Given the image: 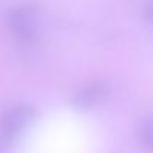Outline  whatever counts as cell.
<instances>
[{
	"label": "cell",
	"mask_w": 153,
	"mask_h": 153,
	"mask_svg": "<svg viewBox=\"0 0 153 153\" xmlns=\"http://www.w3.org/2000/svg\"><path fill=\"white\" fill-rule=\"evenodd\" d=\"M33 117L32 108L17 105L9 108L0 119V153H6L14 140L23 132Z\"/></svg>",
	"instance_id": "6da1fadb"
},
{
	"label": "cell",
	"mask_w": 153,
	"mask_h": 153,
	"mask_svg": "<svg viewBox=\"0 0 153 153\" xmlns=\"http://www.w3.org/2000/svg\"><path fill=\"white\" fill-rule=\"evenodd\" d=\"M9 27L12 35L23 44H33L38 38V20L33 8L18 6L9 14Z\"/></svg>",
	"instance_id": "7a4b0ae2"
},
{
	"label": "cell",
	"mask_w": 153,
	"mask_h": 153,
	"mask_svg": "<svg viewBox=\"0 0 153 153\" xmlns=\"http://www.w3.org/2000/svg\"><path fill=\"white\" fill-rule=\"evenodd\" d=\"M138 141L146 152L153 153V117L141 122L138 128Z\"/></svg>",
	"instance_id": "3957f363"
},
{
	"label": "cell",
	"mask_w": 153,
	"mask_h": 153,
	"mask_svg": "<svg viewBox=\"0 0 153 153\" xmlns=\"http://www.w3.org/2000/svg\"><path fill=\"white\" fill-rule=\"evenodd\" d=\"M147 12H149V17L153 20V3L150 5V8H149V11H147Z\"/></svg>",
	"instance_id": "277c9868"
}]
</instances>
